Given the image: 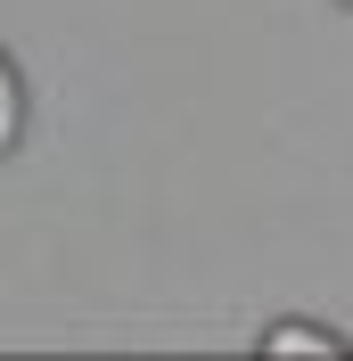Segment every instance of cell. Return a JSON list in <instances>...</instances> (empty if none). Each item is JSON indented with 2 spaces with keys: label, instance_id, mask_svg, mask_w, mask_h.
Wrapping results in <instances>:
<instances>
[{
  "label": "cell",
  "instance_id": "6da1fadb",
  "mask_svg": "<svg viewBox=\"0 0 353 361\" xmlns=\"http://www.w3.org/2000/svg\"><path fill=\"white\" fill-rule=\"evenodd\" d=\"M263 353H345V337L337 329H304V320H280V329H263Z\"/></svg>",
  "mask_w": 353,
  "mask_h": 361
},
{
  "label": "cell",
  "instance_id": "7a4b0ae2",
  "mask_svg": "<svg viewBox=\"0 0 353 361\" xmlns=\"http://www.w3.org/2000/svg\"><path fill=\"white\" fill-rule=\"evenodd\" d=\"M25 140V82H17V66L0 58V157Z\"/></svg>",
  "mask_w": 353,
  "mask_h": 361
},
{
  "label": "cell",
  "instance_id": "3957f363",
  "mask_svg": "<svg viewBox=\"0 0 353 361\" xmlns=\"http://www.w3.org/2000/svg\"><path fill=\"white\" fill-rule=\"evenodd\" d=\"M345 8H353V0H345Z\"/></svg>",
  "mask_w": 353,
  "mask_h": 361
}]
</instances>
